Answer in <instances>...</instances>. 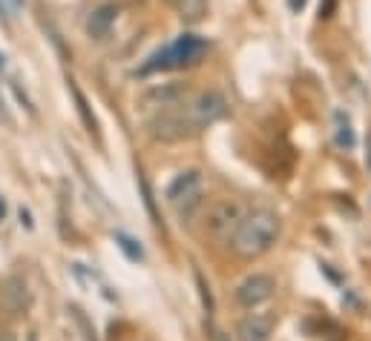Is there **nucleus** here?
<instances>
[{"label":"nucleus","instance_id":"f257e3e1","mask_svg":"<svg viewBox=\"0 0 371 341\" xmlns=\"http://www.w3.org/2000/svg\"><path fill=\"white\" fill-rule=\"evenodd\" d=\"M279 233H282V221L277 212L253 209V212H245V218L239 221L231 247L239 258H259L274 250V244L279 241Z\"/></svg>","mask_w":371,"mask_h":341},{"label":"nucleus","instance_id":"4be33fe9","mask_svg":"<svg viewBox=\"0 0 371 341\" xmlns=\"http://www.w3.org/2000/svg\"><path fill=\"white\" fill-rule=\"evenodd\" d=\"M0 341H18L12 330H0Z\"/></svg>","mask_w":371,"mask_h":341},{"label":"nucleus","instance_id":"393cba45","mask_svg":"<svg viewBox=\"0 0 371 341\" xmlns=\"http://www.w3.org/2000/svg\"><path fill=\"white\" fill-rule=\"evenodd\" d=\"M4 215H6V204H4V201H0V218H4Z\"/></svg>","mask_w":371,"mask_h":341},{"label":"nucleus","instance_id":"1a4fd4ad","mask_svg":"<svg viewBox=\"0 0 371 341\" xmlns=\"http://www.w3.org/2000/svg\"><path fill=\"white\" fill-rule=\"evenodd\" d=\"M187 95V86L184 83H162V86H153L141 95V103L144 106H155V109H173L184 100Z\"/></svg>","mask_w":371,"mask_h":341},{"label":"nucleus","instance_id":"f8f14e48","mask_svg":"<svg viewBox=\"0 0 371 341\" xmlns=\"http://www.w3.org/2000/svg\"><path fill=\"white\" fill-rule=\"evenodd\" d=\"M167 4L187 21V23H199L207 12V0H167Z\"/></svg>","mask_w":371,"mask_h":341},{"label":"nucleus","instance_id":"a211bd4d","mask_svg":"<svg viewBox=\"0 0 371 341\" xmlns=\"http://www.w3.org/2000/svg\"><path fill=\"white\" fill-rule=\"evenodd\" d=\"M72 316H75V321L84 327V333H87V341H95V330H89V324H87V318H84V313L78 310V307H72Z\"/></svg>","mask_w":371,"mask_h":341},{"label":"nucleus","instance_id":"5701e85b","mask_svg":"<svg viewBox=\"0 0 371 341\" xmlns=\"http://www.w3.org/2000/svg\"><path fill=\"white\" fill-rule=\"evenodd\" d=\"M6 4H9L12 12H21V9H23V0H6Z\"/></svg>","mask_w":371,"mask_h":341},{"label":"nucleus","instance_id":"dca6fc26","mask_svg":"<svg viewBox=\"0 0 371 341\" xmlns=\"http://www.w3.org/2000/svg\"><path fill=\"white\" fill-rule=\"evenodd\" d=\"M138 184H141V192H144V204H147L150 215L155 218V224H162V221H158V215H155V204H153V192H150V184H147V178H144V175H138Z\"/></svg>","mask_w":371,"mask_h":341},{"label":"nucleus","instance_id":"6ab92c4d","mask_svg":"<svg viewBox=\"0 0 371 341\" xmlns=\"http://www.w3.org/2000/svg\"><path fill=\"white\" fill-rule=\"evenodd\" d=\"M334 9H337V0H323V4H320V18H331Z\"/></svg>","mask_w":371,"mask_h":341},{"label":"nucleus","instance_id":"39448f33","mask_svg":"<svg viewBox=\"0 0 371 341\" xmlns=\"http://www.w3.org/2000/svg\"><path fill=\"white\" fill-rule=\"evenodd\" d=\"M242 218H245V207L239 201H222L207 212V233L216 241H231Z\"/></svg>","mask_w":371,"mask_h":341},{"label":"nucleus","instance_id":"6e6552de","mask_svg":"<svg viewBox=\"0 0 371 341\" xmlns=\"http://www.w3.org/2000/svg\"><path fill=\"white\" fill-rule=\"evenodd\" d=\"M32 304V293H29V284L23 275H9L4 284H0V307L9 316H23Z\"/></svg>","mask_w":371,"mask_h":341},{"label":"nucleus","instance_id":"aec40b11","mask_svg":"<svg viewBox=\"0 0 371 341\" xmlns=\"http://www.w3.org/2000/svg\"><path fill=\"white\" fill-rule=\"evenodd\" d=\"M21 224L26 226V230H32V226H35V221H32V212H29V209H23V207H21Z\"/></svg>","mask_w":371,"mask_h":341},{"label":"nucleus","instance_id":"7ed1b4c3","mask_svg":"<svg viewBox=\"0 0 371 341\" xmlns=\"http://www.w3.org/2000/svg\"><path fill=\"white\" fill-rule=\"evenodd\" d=\"M167 204L176 209V218L182 224L193 221L204 207V178L199 169H184L167 187Z\"/></svg>","mask_w":371,"mask_h":341},{"label":"nucleus","instance_id":"9b49d317","mask_svg":"<svg viewBox=\"0 0 371 341\" xmlns=\"http://www.w3.org/2000/svg\"><path fill=\"white\" fill-rule=\"evenodd\" d=\"M116 21H118V6H113V4H104V6H98V9H92V12H89V18H87V35H89V37H95V40L107 37Z\"/></svg>","mask_w":371,"mask_h":341},{"label":"nucleus","instance_id":"f03ea898","mask_svg":"<svg viewBox=\"0 0 371 341\" xmlns=\"http://www.w3.org/2000/svg\"><path fill=\"white\" fill-rule=\"evenodd\" d=\"M207 52V40L199 35H179L170 46L158 49L153 58L141 67V75L162 72V69H182V67H196Z\"/></svg>","mask_w":371,"mask_h":341},{"label":"nucleus","instance_id":"4468645a","mask_svg":"<svg viewBox=\"0 0 371 341\" xmlns=\"http://www.w3.org/2000/svg\"><path fill=\"white\" fill-rule=\"evenodd\" d=\"M72 95H75V106H78V115H81V121H84L87 132L98 138V121H95V115H92V109H89V103H87L84 92H81L75 83H72Z\"/></svg>","mask_w":371,"mask_h":341},{"label":"nucleus","instance_id":"412c9836","mask_svg":"<svg viewBox=\"0 0 371 341\" xmlns=\"http://www.w3.org/2000/svg\"><path fill=\"white\" fill-rule=\"evenodd\" d=\"M305 4H308V0H288V9H291V12H302Z\"/></svg>","mask_w":371,"mask_h":341},{"label":"nucleus","instance_id":"9d476101","mask_svg":"<svg viewBox=\"0 0 371 341\" xmlns=\"http://www.w3.org/2000/svg\"><path fill=\"white\" fill-rule=\"evenodd\" d=\"M274 333V316H248L236 327L239 341H271Z\"/></svg>","mask_w":371,"mask_h":341},{"label":"nucleus","instance_id":"f3484780","mask_svg":"<svg viewBox=\"0 0 371 341\" xmlns=\"http://www.w3.org/2000/svg\"><path fill=\"white\" fill-rule=\"evenodd\" d=\"M196 284H199V290H201V301H204V307H207V313L214 310V299H210V290H207V284H204V278L196 272Z\"/></svg>","mask_w":371,"mask_h":341},{"label":"nucleus","instance_id":"20e7f679","mask_svg":"<svg viewBox=\"0 0 371 341\" xmlns=\"http://www.w3.org/2000/svg\"><path fill=\"white\" fill-rule=\"evenodd\" d=\"M182 115L187 118L190 129L199 135L201 129H207L210 124H216L228 115V98L216 89H207V92H199L184 109H182Z\"/></svg>","mask_w":371,"mask_h":341},{"label":"nucleus","instance_id":"423d86ee","mask_svg":"<svg viewBox=\"0 0 371 341\" xmlns=\"http://www.w3.org/2000/svg\"><path fill=\"white\" fill-rule=\"evenodd\" d=\"M190 135H196V132L190 129L187 118L182 115V109H179V112H176V109H165L162 115H155V118L150 121V138H153V141L176 144V141H184V138H190Z\"/></svg>","mask_w":371,"mask_h":341},{"label":"nucleus","instance_id":"b1692460","mask_svg":"<svg viewBox=\"0 0 371 341\" xmlns=\"http://www.w3.org/2000/svg\"><path fill=\"white\" fill-rule=\"evenodd\" d=\"M365 163L371 166V135H368V141H365Z\"/></svg>","mask_w":371,"mask_h":341},{"label":"nucleus","instance_id":"cd10ccee","mask_svg":"<svg viewBox=\"0 0 371 341\" xmlns=\"http://www.w3.org/2000/svg\"><path fill=\"white\" fill-rule=\"evenodd\" d=\"M29 341H38V338H35V335H32V338H29Z\"/></svg>","mask_w":371,"mask_h":341},{"label":"nucleus","instance_id":"a878e982","mask_svg":"<svg viewBox=\"0 0 371 341\" xmlns=\"http://www.w3.org/2000/svg\"><path fill=\"white\" fill-rule=\"evenodd\" d=\"M216 341H228V338H225V333H216Z\"/></svg>","mask_w":371,"mask_h":341},{"label":"nucleus","instance_id":"bb28decb","mask_svg":"<svg viewBox=\"0 0 371 341\" xmlns=\"http://www.w3.org/2000/svg\"><path fill=\"white\" fill-rule=\"evenodd\" d=\"M4 64H6V58H4V54H0V69H4Z\"/></svg>","mask_w":371,"mask_h":341},{"label":"nucleus","instance_id":"2eb2a0df","mask_svg":"<svg viewBox=\"0 0 371 341\" xmlns=\"http://www.w3.org/2000/svg\"><path fill=\"white\" fill-rule=\"evenodd\" d=\"M116 241H118V247H121V250H124V253H127L133 261L144 258V250H141V247H138V241H133L130 236H121V233H118V236H116Z\"/></svg>","mask_w":371,"mask_h":341},{"label":"nucleus","instance_id":"ddd939ff","mask_svg":"<svg viewBox=\"0 0 371 341\" xmlns=\"http://www.w3.org/2000/svg\"><path fill=\"white\" fill-rule=\"evenodd\" d=\"M334 124H337V146L345 149V152H351V149L357 146V135H354L351 121H348V115H345L343 109L334 112Z\"/></svg>","mask_w":371,"mask_h":341},{"label":"nucleus","instance_id":"0eeeda50","mask_svg":"<svg viewBox=\"0 0 371 341\" xmlns=\"http://www.w3.org/2000/svg\"><path fill=\"white\" fill-rule=\"evenodd\" d=\"M274 293H277L274 275L253 272V275H248V278L239 284V287H236V301H239L242 307L253 310V307H259V304H265V301H271Z\"/></svg>","mask_w":371,"mask_h":341}]
</instances>
